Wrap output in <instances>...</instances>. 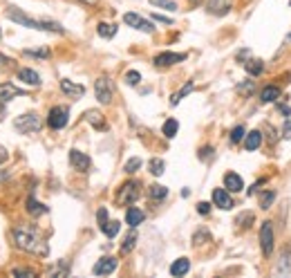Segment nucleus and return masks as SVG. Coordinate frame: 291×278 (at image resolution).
<instances>
[{
    "mask_svg": "<svg viewBox=\"0 0 291 278\" xmlns=\"http://www.w3.org/2000/svg\"><path fill=\"white\" fill-rule=\"evenodd\" d=\"M0 117H3V110H0Z\"/></svg>",
    "mask_w": 291,
    "mask_h": 278,
    "instance_id": "09e8293b",
    "label": "nucleus"
},
{
    "mask_svg": "<svg viewBox=\"0 0 291 278\" xmlns=\"http://www.w3.org/2000/svg\"><path fill=\"white\" fill-rule=\"evenodd\" d=\"M14 126L20 135H32V133H38V130L43 128V119L38 117L36 112H27V115L16 117Z\"/></svg>",
    "mask_w": 291,
    "mask_h": 278,
    "instance_id": "7ed1b4c3",
    "label": "nucleus"
},
{
    "mask_svg": "<svg viewBox=\"0 0 291 278\" xmlns=\"http://www.w3.org/2000/svg\"><path fill=\"white\" fill-rule=\"evenodd\" d=\"M85 119L90 123H92L97 130H105V119H103V115H101L99 110H88L85 112Z\"/></svg>",
    "mask_w": 291,
    "mask_h": 278,
    "instance_id": "a211bd4d",
    "label": "nucleus"
},
{
    "mask_svg": "<svg viewBox=\"0 0 291 278\" xmlns=\"http://www.w3.org/2000/svg\"><path fill=\"white\" fill-rule=\"evenodd\" d=\"M14 276H30V278H34V271L32 269H14Z\"/></svg>",
    "mask_w": 291,
    "mask_h": 278,
    "instance_id": "58836bf2",
    "label": "nucleus"
},
{
    "mask_svg": "<svg viewBox=\"0 0 291 278\" xmlns=\"http://www.w3.org/2000/svg\"><path fill=\"white\" fill-rule=\"evenodd\" d=\"M186 59V54H175V52H161L155 56V65L157 67H168V65H175L179 61Z\"/></svg>",
    "mask_w": 291,
    "mask_h": 278,
    "instance_id": "1a4fd4ad",
    "label": "nucleus"
},
{
    "mask_svg": "<svg viewBox=\"0 0 291 278\" xmlns=\"http://www.w3.org/2000/svg\"><path fill=\"white\" fill-rule=\"evenodd\" d=\"M137 168H141V160H139V157H132V160L126 162V168H123V171H126V173H134Z\"/></svg>",
    "mask_w": 291,
    "mask_h": 278,
    "instance_id": "2f4dec72",
    "label": "nucleus"
},
{
    "mask_svg": "<svg viewBox=\"0 0 291 278\" xmlns=\"http://www.w3.org/2000/svg\"><path fill=\"white\" fill-rule=\"evenodd\" d=\"M70 164L76 168V171H88L90 168V157L81 150H70Z\"/></svg>",
    "mask_w": 291,
    "mask_h": 278,
    "instance_id": "9d476101",
    "label": "nucleus"
},
{
    "mask_svg": "<svg viewBox=\"0 0 291 278\" xmlns=\"http://www.w3.org/2000/svg\"><path fill=\"white\" fill-rule=\"evenodd\" d=\"M260 144H262V133L260 130H253V133L246 135V139H244L246 150H257L260 148Z\"/></svg>",
    "mask_w": 291,
    "mask_h": 278,
    "instance_id": "f3484780",
    "label": "nucleus"
},
{
    "mask_svg": "<svg viewBox=\"0 0 291 278\" xmlns=\"http://www.w3.org/2000/svg\"><path fill=\"white\" fill-rule=\"evenodd\" d=\"M262 67H265V65H262V61H249V63H246V72H249V74H260V72H262Z\"/></svg>",
    "mask_w": 291,
    "mask_h": 278,
    "instance_id": "7c9ffc66",
    "label": "nucleus"
},
{
    "mask_svg": "<svg viewBox=\"0 0 291 278\" xmlns=\"http://www.w3.org/2000/svg\"><path fill=\"white\" fill-rule=\"evenodd\" d=\"M117 269V260L114 258H101L97 265H94V274L97 276H108V274H112V271Z\"/></svg>",
    "mask_w": 291,
    "mask_h": 278,
    "instance_id": "9b49d317",
    "label": "nucleus"
},
{
    "mask_svg": "<svg viewBox=\"0 0 291 278\" xmlns=\"http://www.w3.org/2000/svg\"><path fill=\"white\" fill-rule=\"evenodd\" d=\"M7 18L18 22L22 27H32V30H41V32H54V34H63V27L54 20H36V18H30L27 14H22L18 7H9L7 9Z\"/></svg>",
    "mask_w": 291,
    "mask_h": 278,
    "instance_id": "f03ea898",
    "label": "nucleus"
},
{
    "mask_svg": "<svg viewBox=\"0 0 291 278\" xmlns=\"http://www.w3.org/2000/svg\"><path fill=\"white\" fill-rule=\"evenodd\" d=\"M126 81L130 83V86H137V83L141 81V74H139V72H134V70H130V72L126 74Z\"/></svg>",
    "mask_w": 291,
    "mask_h": 278,
    "instance_id": "f704fd0d",
    "label": "nucleus"
},
{
    "mask_svg": "<svg viewBox=\"0 0 291 278\" xmlns=\"http://www.w3.org/2000/svg\"><path fill=\"white\" fill-rule=\"evenodd\" d=\"M166 195H168V189H166V186H161V184L150 186V197H153V200H164Z\"/></svg>",
    "mask_w": 291,
    "mask_h": 278,
    "instance_id": "cd10ccee",
    "label": "nucleus"
},
{
    "mask_svg": "<svg viewBox=\"0 0 291 278\" xmlns=\"http://www.w3.org/2000/svg\"><path fill=\"white\" fill-rule=\"evenodd\" d=\"M197 211H199L201 215H209V211H211V204H209V202H199V204H197Z\"/></svg>",
    "mask_w": 291,
    "mask_h": 278,
    "instance_id": "e433bc0d",
    "label": "nucleus"
},
{
    "mask_svg": "<svg viewBox=\"0 0 291 278\" xmlns=\"http://www.w3.org/2000/svg\"><path fill=\"white\" fill-rule=\"evenodd\" d=\"M20 94H22V90L11 86V83H3V86H0V104H7V101H11L14 96H20Z\"/></svg>",
    "mask_w": 291,
    "mask_h": 278,
    "instance_id": "dca6fc26",
    "label": "nucleus"
},
{
    "mask_svg": "<svg viewBox=\"0 0 291 278\" xmlns=\"http://www.w3.org/2000/svg\"><path fill=\"white\" fill-rule=\"evenodd\" d=\"M211 153H213V148H201V153H199V157H201V160H206V157H209V155H211Z\"/></svg>",
    "mask_w": 291,
    "mask_h": 278,
    "instance_id": "a19ab883",
    "label": "nucleus"
},
{
    "mask_svg": "<svg viewBox=\"0 0 291 278\" xmlns=\"http://www.w3.org/2000/svg\"><path fill=\"white\" fill-rule=\"evenodd\" d=\"M101 231H103L108 238H114L119 234V222H114V220H108L105 224H101Z\"/></svg>",
    "mask_w": 291,
    "mask_h": 278,
    "instance_id": "393cba45",
    "label": "nucleus"
},
{
    "mask_svg": "<svg viewBox=\"0 0 291 278\" xmlns=\"http://www.w3.org/2000/svg\"><path fill=\"white\" fill-rule=\"evenodd\" d=\"M134 242H137V231H130V234H128V236H126V242H123V245H121V251H123V254L132 251Z\"/></svg>",
    "mask_w": 291,
    "mask_h": 278,
    "instance_id": "c85d7f7f",
    "label": "nucleus"
},
{
    "mask_svg": "<svg viewBox=\"0 0 291 278\" xmlns=\"http://www.w3.org/2000/svg\"><path fill=\"white\" fill-rule=\"evenodd\" d=\"M11 238H14V245L20 249V251L27 254H38V256H47L49 247L41 240V236L36 234L30 226H16L11 231Z\"/></svg>",
    "mask_w": 291,
    "mask_h": 278,
    "instance_id": "f257e3e1",
    "label": "nucleus"
},
{
    "mask_svg": "<svg viewBox=\"0 0 291 278\" xmlns=\"http://www.w3.org/2000/svg\"><path fill=\"white\" fill-rule=\"evenodd\" d=\"M150 173H153V175L164 173V162H161V160H150Z\"/></svg>",
    "mask_w": 291,
    "mask_h": 278,
    "instance_id": "473e14b6",
    "label": "nucleus"
},
{
    "mask_svg": "<svg viewBox=\"0 0 291 278\" xmlns=\"http://www.w3.org/2000/svg\"><path fill=\"white\" fill-rule=\"evenodd\" d=\"M280 99V88L278 86H267L265 90H262V101L265 104H273V101Z\"/></svg>",
    "mask_w": 291,
    "mask_h": 278,
    "instance_id": "412c9836",
    "label": "nucleus"
},
{
    "mask_svg": "<svg viewBox=\"0 0 291 278\" xmlns=\"http://www.w3.org/2000/svg\"><path fill=\"white\" fill-rule=\"evenodd\" d=\"M9 160V153H7V148L5 146H0V164H5Z\"/></svg>",
    "mask_w": 291,
    "mask_h": 278,
    "instance_id": "ea45409f",
    "label": "nucleus"
},
{
    "mask_svg": "<svg viewBox=\"0 0 291 278\" xmlns=\"http://www.w3.org/2000/svg\"><path fill=\"white\" fill-rule=\"evenodd\" d=\"M244 128L242 126H235L233 128V133H231V141H233V144H238V141H242V137H244Z\"/></svg>",
    "mask_w": 291,
    "mask_h": 278,
    "instance_id": "72a5a7b5",
    "label": "nucleus"
},
{
    "mask_svg": "<svg viewBox=\"0 0 291 278\" xmlns=\"http://www.w3.org/2000/svg\"><path fill=\"white\" fill-rule=\"evenodd\" d=\"M0 36H3V32H0Z\"/></svg>",
    "mask_w": 291,
    "mask_h": 278,
    "instance_id": "3c124183",
    "label": "nucleus"
},
{
    "mask_svg": "<svg viewBox=\"0 0 291 278\" xmlns=\"http://www.w3.org/2000/svg\"><path fill=\"white\" fill-rule=\"evenodd\" d=\"M97 218H99V224H105V222H108V211H105V209H99Z\"/></svg>",
    "mask_w": 291,
    "mask_h": 278,
    "instance_id": "4c0bfd02",
    "label": "nucleus"
},
{
    "mask_svg": "<svg viewBox=\"0 0 291 278\" xmlns=\"http://www.w3.org/2000/svg\"><path fill=\"white\" fill-rule=\"evenodd\" d=\"M177 130H179V123L175 121V119H168V121L164 123V135L168 139H172L177 135Z\"/></svg>",
    "mask_w": 291,
    "mask_h": 278,
    "instance_id": "bb28decb",
    "label": "nucleus"
},
{
    "mask_svg": "<svg viewBox=\"0 0 291 278\" xmlns=\"http://www.w3.org/2000/svg\"><path fill=\"white\" fill-rule=\"evenodd\" d=\"M18 79L22 83H27V86H32V88L41 86V77H38V72L30 70V67H22V70H18Z\"/></svg>",
    "mask_w": 291,
    "mask_h": 278,
    "instance_id": "4468645a",
    "label": "nucleus"
},
{
    "mask_svg": "<svg viewBox=\"0 0 291 278\" xmlns=\"http://www.w3.org/2000/svg\"><path fill=\"white\" fill-rule=\"evenodd\" d=\"M260 247H262V251H265L267 256L273 251V226H271V222L262 224V229H260Z\"/></svg>",
    "mask_w": 291,
    "mask_h": 278,
    "instance_id": "6e6552de",
    "label": "nucleus"
},
{
    "mask_svg": "<svg viewBox=\"0 0 291 278\" xmlns=\"http://www.w3.org/2000/svg\"><path fill=\"white\" fill-rule=\"evenodd\" d=\"M193 83H186V86H184L182 90H179V92H175V94H172L170 96V106H177L179 104V101H182L184 99V96H186V94H190V92H193Z\"/></svg>",
    "mask_w": 291,
    "mask_h": 278,
    "instance_id": "b1692460",
    "label": "nucleus"
},
{
    "mask_svg": "<svg viewBox=\"0 0 291 278\" xmlns=\"http://www.w3.org/2000/svg\"><path fill=\"white\" fill-rule=\"evenodd\" d=\"M188 269H190L188 258H179V260H175V263L170 265V274L172 276H184V274H188Z\"/></svg>",
    "mask_w": 291,
    "mask_h": 278,
    "instance_id": "6ab92c4d",
    "label": "nucleus"
},
{
    "mask_svg": "<svg viewBox=\"0 0 291 278\" xmlns=\"http://www.w3.org/2000/svg\"><path fill=\"white\" fill-rule=\"evenodd\" d=\"M7 180H9V171H0V184L7 182Z\"/></svg>",
    "mask_w": 291,
    "mask_h": 278,
    "instance_id": "79ce46f5",
    "label": "nucleus"
},
{
    "mask_svg": "<svg viewBox=\"0 0 291 278\" xmlns=\"http://www.w3.org/2000/svg\"><path fill=\"white\" fill-rule=\"evenodd\" d=\"M126 222L130 224V226L141 224V222H143V211H139V209H128V213H126Z\"/></svg>",
    "mask_w": 291,
    "mask_h": 278,
    "instance_id": "5701e85b",
    "label": "nucleus"
},
{
    "mask_svg": "<svg viewBox=\"0 0 291 278\" xmlns=\"http://www.w3.org/2000/svg\"><path fill=\"white\" fill-rule=\"evenodd\" d=\"M123 22H126V25H130V27H134V30H141V32H146V34H153V32H155L153 22L141 18L139 14H126V16H123Z\"/></svg>",
    "mask_w": 291,
    "mask_h": 278,
    "instance_id": "0eeeda50",
    "label": "nucleus"
},
{
    "mask_svg": "<svg viewBox=\"0 0 291 278\" xmlns=\"http://www.w3.org/2000/svg\"><path fill=\"white\" fill-rule=\"evenodd\" d=\"M97 32H99V36H103V38H112L117 34V27L110 25V22H101L97 27Z\"/></svg>",
    "mask_w": 291,
    "mask_h": 278,
    "instance_id": "a878e982",
    "label": "nucleus"
},
{
    "mask_svg": "<svg viewBox=\"0 0 291 278\" xmlns=\"http://www.w3.org/2000/svg\"><path fill=\"white\" fill-rule=\"evenodd\" d=\"M9 63H11V61H7L3 54H0V67H9Z\"/></svg>",
    "mask_w": 291,
    "mask_h": 278,
    "instance_id": "37998d69",
    "label": "nucleus"
},
{
    "mask_svg": "<svg viewBox=\"0 0 291 278\" xmlns=\"http://www.w3.org/2000/svg\"><path fill=\"white\" fill-rule=\"evenodd\" d=\"M193 3H199V0H193Z\"/></svg>",
    "mask_w": 291,
    "mask_h": 278,
    "instance_id": "8fccbe9b",
    "label": "nucleus"
},
{
    "mask_svg": "<svg viewBox=\"0 0 291 278\" xmlns=\"http://www.w3.org/2000/svg\"><path fill=\"white\" fill-rule=\"evenodd\" d=\"M273 197H276V195H273V193H271V191H269V193H265V195H262V197H260V207H262V209H267V207H269V204H271V202H273Z\"/></svg>",
    "mask_w": 291,
    "mask_h": 278,
    "instance_id": "c9c22d12",
    "label": "nucleus"
},
{
    "mask_svg": "<svg viewBox=\"0 0 291 278\" xmlns=\"http://www.w3.org/2000/svg\"><path fill=\"white\" fill-rule=\"evenodd\" d=\"M253 90V83H249V86H240V92H251Z\"/></svg>",
    "mask_w": 291,
    "mask_h": 278,
    "instance_id": "c03bdc74",
    "label": "nucleus"
},
{
    "mask_svg": "<svg viewBox=\"0 0 291 278\" xmlns=\"http://www.w3.org/2000/svg\"><path fill=\"white\" fill-rule=\"evenodd\" d=\"M94 92H97V99L101 104H110L112 101V83L108 77H99L97 83H94Z\"/></svg>",
    "mask_w": 291,
    "mask_h": 278,
    "instance_id": "39448f33",
    "label": "nucleus"
},
{
    "mask_svg": "<svg viewBox=\"0 0 291 278\" xmlns=\"http://www.w3.org/2000/svg\"><path fill=\"white\" fill-rule=\"evenodd\" d=\"M27 211H30L32 215H43L45 211H47V207H43L41 202H36V197L30 195L27 197Z\"/></svg>",
    "mask_w": 291,
    "mask_h": 278,
    "instance_id": "4be33fe9",
    "label": "nucleus"
},
{
    "mask_svg": "<svg viewBox=\"0 0 291 278\" xmlns=\"http://www.w3.org/2000/svg\"><path fill=\"white\" fill-rule=\"evenodd\" d=\"M81 3H85V5H97L99 0H81Z\"/></svg>",
    "mask_w": 291,
    "mask_h": 278,
    "instance_id": "de8ad7c7",
    "label": "nucleus"
},
{
    "mask_svg": "<svg viewBox=\"0 0 291 278\" xmlns=\"http://www.w3.org/2000/svg\"><path fill=\"white\" fill-rule=\"evenodd\" d=\"M228 7H231V0H211V3H209L211 14H217V16L226 14Z\"/></svg>",
    "mask_w": 291,
    "mask_h": 278,
    "instance_id": "aec40b11",
    "label": "nucleus"
},
{
    "mask_svg": "<svg viewBox=\"0 0 291 278\" xmlns=\"http://www.w3.org/2000/svg\"><path fill=\"white\" fill-rule=\"evenodd\" d=\"M155 7H161V9H168V11H175L177 9V3L175 0H150Z\"/></svg>",
    "mask_w": 291,
    "mask_h": 278,
    "instance_id": "c756f323",
    "label": "nucleus"
},
{
    "mask_svg": "<svg viewBox=\"0 0 291 278\" xmlns=\"http://www.w3.org/2000/svg\"><path fill=\"white\" fill-rule=\"evenodd\" d=\"M139 197V182H126L121 186L119 195H117V202L119 204H132Z\"/></svg>",
    "mask_w": 291,
    "mask_h": 278,
    "instance_id": "423d86ee",
    "label": "nucleus"
},
{
    "mask_svg": "<svg viewBox=\"0 0 291 278\" xmlns=\"http://www.w3.org/2000/svg\"><path fill=\"white\" fill-rule=\"evenodd\" d=\"M61 90H63L67 96H72V99H78V96H83V92H85V88L83 86H76V83L67 81V79L61 81Z\"/></svg>",
    "mask_w": 291,
    "mask_h": 278,
    "instance_id": "2eb2a0df",
    "label": "nucleus"
},
{
    "mask_svg": "<svg viewBox=\"0 0 291 278\" xmlns=\"http://www.w3.org/2000/svg\"><path fill=\"white\" fill-rule=\"evenodd\" d=\"M213 202H215V207H220V209H231L233 207V200H231V195H228L226 189H215L213 191Z\"/></svg>",
    "mask_w": 291,
    "mask_h": 278,
    "instance_id": "ddd939ff",
    "label": "nucleus"
},
{
    "mask_svg": "<svg viewBox=\"0 0 291 278\" xmlns=\"http://www.w3.org/2000/svg\"><path fill=\"white\" fill-rule=\"evenodd\" d=\"M284 135H291V121L284 123Z\"/></svg>",
    "mask_w": 291,
    "mask_h": 278,
    "instance_id": "49530a36",
    "label": "nucleus"
},
{
    "mask_svg": "<svg viewBox=\"0 0 291 278\" xmlns=\"http://www.w3.org/2000/svg\"><path fill=\"white\" fill-rule=\"evenodd\" d=\"M155 20H159V22H170V18H166V16H155Z\"/></svg>",
    "mask_w": 291,
    "mask_h": 278,
    "instance_id": "a18cd8bd",
    "label": "nucleus"
},
{
    "mask_svg": "<svg viewBox=\"0 0 291 278\" xmlns=\"http://www.w3.org/2000/svg\"><path fill=\"white\" fill-rule=\"evenodd\" d=\"M67 121H70V110L63 106H54L52 110H49L47 115V126L54 128V130H61L67 126Z\"/></svg>",
    "mask_w": 291,
    "mask_h": 278,
    "instance_id": "20e7f679",
    "label": "nucleus"
},
{
    "mask_svg": "<svg viewBox=\"0 0 291 278\" xmlns=\"http://www.w3.org/2000/svg\"><path fill=\"white\" fill-rule=\"evenodd\" d=\"M224 186H226V191H231V193H240L244 189V182L238 173H226L224 175Z\"/></svg>",
    "mask_w": 291,
    "mask_h": 278,
    "instance_id": "f8f14e48",
    "label": "nucleus"
}]
</instances>
